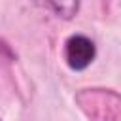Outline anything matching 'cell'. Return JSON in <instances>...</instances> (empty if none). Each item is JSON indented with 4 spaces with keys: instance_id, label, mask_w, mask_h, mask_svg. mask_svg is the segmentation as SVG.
I'll use <instances>...</instances> for the list:
<instances>
[{
    "instance_id": "obj_1",
    "label": "cell",
    "mask_w": 121,
    "mask_h": 121,
    "mask_svg": "<svg viewBox=\"0 0 121 121\" xmlns=\"http://www.w3.org/2000/svg\"><path fill=\"white\" fill-rule=\"evenodd\" d=\"M76 102L89 121H121V95L112 89H81Z\"/></svg>"
},
{
    "instance_id": "obj_3",
    "label": "cell",
    "mask_w": 121,
    "mask_h": 121,
    "mask_svg": "<svg viewBox=\"0 0 121 121\" xmlns=\"http://www.w3.org/2000/svg\"><path fill=\"white\" fill-rule=\"evenodd\" d=\"M60 19H72L79 11V0H38Z\"/></svg>"
},
{
    "instance_id": "obj_4",
    "label": "cell",
    "mask_w": 121,
    "mask_h": 121,
    "mask_svg": "<svg viewBox=\"0 0 121 121\" xmlns=\"http://www.w3.org/2000/svg\"><path fill=\"white\" fill-rule=\"evenodd\" d=\"M0 121H2V119H0Z\"/></svg>"
},
{
    "instance_id": "obj_2",
    "label": "cell",
    "mask_w": 121,
    "mask_h": 121,
    "mask_svg": "<svg viewBox=\"0 0 121 121\" xmlns=\"http://www.w3.org/2000/svg\"><path fill=\"white\" fill-rule=\"evenodd\" d=\"M62 55H64V62L68 64L70 70L81 72L87 66H91V62L95 60V57H96V45L85 34H72L64 42Z\"/></svg>"
}]
</instances>
